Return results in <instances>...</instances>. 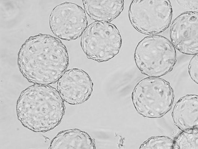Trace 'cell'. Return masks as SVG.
I'll return each instance as SVG.
<instances>
[{
	"mask_svg": "<svg viewBox=\"0 0 198 149\" xmlns=\"http://www.w3.org/2000/svg\"><path fill=\"white\" fill-rule=\"evenodd\" d=\"M172 116L175 125L181 131L198 133V95L187 94L180 98L175 104Z\"/></svg>",
	"mask_w": 198,
	"mask_h": 149,
	"instance_id": "obj_10",
	"label": "cell"
},
{
	"mask_svg": "<svg viewBox=\"0 0 198 149\" xmlns=\"http://www.w3.org/2000/svg\"><path fill=\"white\" fill-rule=\"evenodd\" d=\"M188 72L192 79L197 84L198 80V54L191 58L188 66Z\"/></svg>",
	"mask_w": 198,
	"mask_h": 149,
	"instance_id": "obj_15",
	"label": "cell"
},
{
	"mask_svg": "<svg viewBox=\"0 0 198 149\" xmlns=\"http://www.w3.org/2000/svg\"><path fill=\"white\" fill-rule=\"evenodd\" d=\"M140 149H179L174 141L164 136L152 137L144 142Z\"/></svg>",
	"mask_w": 198,
	"mask_h": 149,
	"instance_id": "obj_13",
	"label": "cell"
},
{
	"mask_svg": "<svg viewBox=\"0 0 198 149\" xmlns=\"http://www.w3.org/2000/svg\"><path fill=\"white\" fill-rule=\"evenodd\" d=\"M84 9L92 19L109 22L117 18L123 11L124 1L83 0Z\"/></svg>",
	"mask_w": 198,
	"mask_h": 149,
	"instance_id": "obj_11",
	"label": "cell"
},
{
	"mask_svg": "<svg viewBox=\"0 0 198 149\" xmlns=\"http://www.w3.org/2000/svg\"><path fill=\"white\" fill-rule=\"evenodd\" d=\"M173 14L170 0H133L128 11L133 27L139 32L150 35L166 30L171 23Z\"/></svg>",
	"mask_w": 198,
	"mask_h": 149,
	"instance_id": "obj_6",
	"label": "cell"
},
{
	"mask_svg": "<svg viewBox=\"0 0 198 149\" xmlns=\"http://www.w3.org/2000/svg\"><path fill=\"white\" fill-rule=\"evenodd\" d=\"M50 149L96 148L95 143L86 132L78 129H69L59 132L52 140Z\"/></svg>",
	"mask_w": 198,
	"mask_h": 149,
	"instance_id": "obj_12",
	"label": "cell"
},
{
	"mask_svg": "<svg viewBox=\"0 0 198 149\" xmlns=\"http://www.w3.org/2000/svg\"><path fill=\"white\" fill-rule=\"evenodd\" d=\"M122 43L120 32L110 22L95 21L82 35L80 46L88 58L99 62L108 61L117 55Z\"/></svg>",
	"mask_w": 198,
	"mask_h": 149,
	"instance_id": "obj_5",
	"label": "cell"
},
{
	"mask_svg": "<svg viewBox=\"0 0 198 149\" xmlns=\"http://www.w3.org/2000/svg\"><path fill=\"white\" fill-rule=\"evenodd\" d=\"M170 37L175 48L189 55L198 53V12L187 11L181 14L172 21Z\"/></svg>",
	"mask_w": 198,
	"mask_h": 149,
	"instance_id": "obj_8",
	"label": "cell"
},
{
	"mask_svg": "<svg viewBox=\"0 0 198 149\" xmlns=\"http://www.w3.org/2000/svg\"><path fill=\"white\" fill-rule=\"evenodd\" d=\"M17 63L21 73L29 82L48 85L58 81L66 70L68 52L59 39L40 33L30 37L22 44Z\"/></svg>",
	"mask_w": 198,
	"mask_h": 149,
	"instance_id": "obj_1",
	"label": "cell"
},
{
	"mask_svg": "<svg viewBox=\"0 0 198 149\" xmlns=\"http://www.w3.org/2000/svg\"><path fill=\"white\" fill-rule=\"evenodd\" d=\"M65 109L58 91L48 85L35 84L27 87L21 92L16 105L18 120L35 132L54 128L61 122Z\"/></svg>",
	"mask_w": 198,
	"mask_h": 149,
	"instance_id": "obj_2",
	"label": "cell"
},
{
	"mask_svg": "<svg viewBox=\"0 0 198 149\" xmlns=\"http://www.w3.org/2000/svg\"><path fill=\"white\" fill-rule=\"evenodd\" d=\"M131 98L136 110L140 115L149 118H159L171 109L174 94L168 81L159 77H148L136 84Z\"/></svg>",
	"mask_w": 198,
	"mask_h": 149,
	"instance_id": "obj_4",
	"label": "cell"
},
{
	"mask_svg": "<svg viewBox=\"0 0 198 149\" xmlns=\"http://www.w3.org/2000/svg\"><path fill=\"white\" fill-rule=\"evenodd\" d=\"M53 33L65 41L75 40L82 35L87 27L88 19L84 10L75 3L65 2L56 6L49 17Z\"/></svg>",
	"mask_w": 198,
	"mask_h": 149,
	"instance_id": "obj_7",
	"label": "cell"
},
{
	"mask_svg": "<svg viewBox=\"0 0 198 149\" xmlns=\"http://www.w3.org/2000/svg\"><path fill=\"white\" fill-rule=\"evenodd\" d=\"M174 141L179 149L198 148V133L192 134L182 131Z\"/></svg>",
	"mask_w": 198,
	"mask_h": 149,
	"instance_id": "obj_14",
	"label": "cell"
},
{
	"mask_svg": "<svg viewBox=\"0 0 198 149\" xmlns=\"http://www.w3.org/2000/svg\"><path fill=\"white\" fill-rule=\"evenodd\" d=\"M93 84L88 74L74 68L66 70L58 81L57 88L63 100L71 105L87 101L93 91Z\"/></svg>",
	"mask_w": 198,
	"mask_h": 149,
	"instance_id": "obj_9",
	"label": "cell"
},
{
	"mask_svg": "<svg viewBox=\"0 0 198 149\" xmlns=\"http://www.w3.org/2000/svg\"><path fill=\"white\" fill-rule=\"evenodd\" d=\"M134 58L142 74L148 77H160L173 69L177 62V53L168 38L153 35L145 37L138 43Z\"/></svg>",
	"mask_w": 198,
	"mask_h": 149,
	"instance_id": "obj_3",
	"label": "cell"
}]
</instances>
